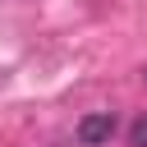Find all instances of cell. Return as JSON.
Returning a JSON list of instances; mask_svg holds the SVG:
<instances>
[{
    "mask_svg": "<svg viewBox=\"0 0 147 147\" xmlns=\"http://www.w3.org/2000/svg\"><path fill=\"white\" fill-rule=\"evenodd\" d=\"M115 129H119V124H115V110H92V115H83V119H78V129H74V133H78V142H83V147H106V142L115 138Z\"/></svg>",
    "mask_w": 147,
    "mask_h": 147,
    "instance_id": "6da1fadb",
    "label": "cell"
},
{
    "mask_svg": "<svg viewBox=\"0 0 147 147\" xmlns=\"http://www.w3.org/2000/svg\"><path fill=\"white\" fill-rule=\"evenodd\" d=\"M129 147H147V115L133 119V129H129Z\"/></svg>",
    "mask_w": 147,
    "mask_h": 147,
    "instance_id": "7a4b0ae2",
    "label": "cell"
},
{
    "mask_svg": "<svg viewBox=\"0 0 147 147\" xmlns=\"http://www.w3.org/2000/svg\"><path fill=\"white\" fill-rule=\"evenodd\" d=\"M142 78H147V69H142Z\"/></svg>",
    "mask_w": 147,
    "mask_h": 147,
    "instance_id": "3957f363",
    "label": "cell"
}]
</instances>
